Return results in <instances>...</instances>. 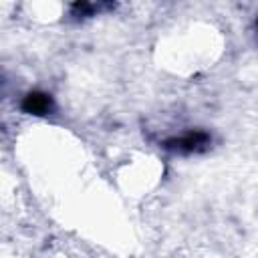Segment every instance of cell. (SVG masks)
I'll return each instance as SVG.
<instances>
[{
    "label": "cell",
    "mask_w": 258,
    "mask_h": 258,
    "mask_svg": "<svg viewBox=\"0 0 258 258\" xmlns=\"http://www.w3.org/2000/svg\"><path fill=\"white\" fill-rule=\"evenodd\" d=\"M48 107H50V99L46 95L34 93V95H28L24 101V109L30 113H44V111H48Z\"/></svg>",
    "instance_id": "6da1fadb"
}]
</instances>
